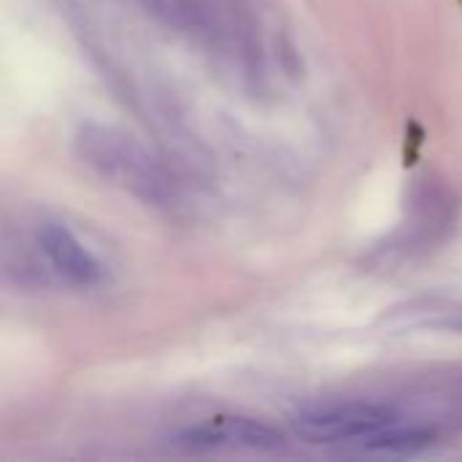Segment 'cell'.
Returning <instances> with one entry per match:
<instances>
[{
    "instance_id": "1",
    "label": "cell",
    "mask_w": 462,
    "mask_h": 462,
    "mask_svg": "<svg viewBox=\"0 0 462 462\" xmlns=\"http://www.w3.org/2000/svg\"><path fill=\"white\" fill-rule=\"evenodd\" d=\"M292 428L309 444H346L387 455H411L433 441L430 433L406 425L395 409L368 401L303 409L292 417Z\"/></svg>"
},
{
    "instance_id": "2",
    "label": "cell",
    "mask_w": 462,
    "mask_h": 462,
    "mask_svg": "<svg viewBox=\"0 0 462 462\" xmlns=\"http://www.w3.org/2000/svg\"><path fill=\"white\" fill-rule=\"evenodd\" d=\"M76 154L103 181L149 206H168L173 200V179L165 165L122 127L103 122L81 125L76 133Z\"/></svg>"
},
{
    "instance_id": "3",
    "label": "cell",
    "mask_w": 462,
    "mask_h": 462,
    "mask_svg": "<svg viewBox=\"0 0 462 462\" xmlns=\"http://www.w3.org/2000/svg\"><path fill=\"white\" fill-rule=\"evenodd\" d=\"M282 433L273 428L246 420V417H222L214 425L206 428H189L179 436L176 444L192 449V452H208L222 447H241V449H279Z\"/></svg>"
},
{
    "instance_id": "4",
    "label": "cell",
    "mask_w": 462,
    "mask_h": 462,
    "mask_svg": "<svg viewBox=\"0 0 462 462\" xmlns=\"http://www.w3.org/2000/svg\"><path fill=\"white\" fill-rule=\"evenodd\" d=\"M41 249L46 254V260L51 263V268L70 284L76 287H92L95 282H100L103 271L100 263L81 246V241L60 227V225H46L38 236Z\"/></svg>"
},
{
    "instance_id": "5",
    "label": "cell",
    "mask_w": 462,
    "mask_h": 462,
    "mask_svg": "<svg viewBox=\"0 0 462 462\" xmlns=\"http://www.w3.org/2000/svg\"><path fill=\"white\" fill-rule=\"evenodd\" d=\"M149 11H154L165 24L184 32H206L211 27L208 8L200 0H146Z\"/></svg>"
}]
</instances>
